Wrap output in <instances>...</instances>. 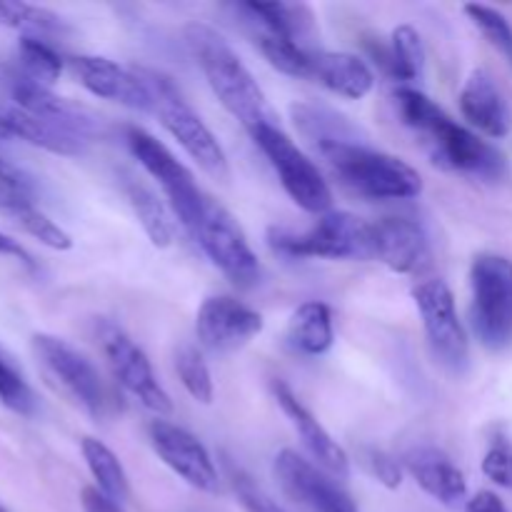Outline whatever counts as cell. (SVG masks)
Masks as SVG:
<instances>
[{
  "label": "cell",
  "mask_w": 512,
  "mask_h": 512,
  "mask_svg": "<svg viewBox=\"0 0 512 512\" xmlns=\"http://www.w3.org/2000/svg\"><path fill=\"white\" fill-rule=\"evenodd\" d=\"M393 100L403 123L423 138L435 165L475 180L503 178L508 170L505 155L488 140L480 138L475 130L450 118L423 90L413 85H400L393 93Z\"/></svg>",
  "instance_id": "1"
},
{
  "label": "cell",
  "mask_w": 512,
  "mask_h": 512,
  "mask_svg": "<svg viewBox=\"0 0 512 512\" xmlns=\"http://www.w3.org/2000/svg\"><path fill=\"white\" fill-rule=\"evenodd\" d=\"M185 43L198 68L203 70L215 98L235 120L245 125L248 133L258 125L275 123L263 88L218 30L205 23H190L185 25Z\"/></svg>",
  "instance_id": "2"
},
{
  "label": "cell",
  "mask_w": 512,
  "mask_h": 512,
  "mask_svg": "<svg viewBox=\"0 0 512 512\" xmlns=\"http://www.w3.org/2000/svg\"><path fill=\"white\" fill-rule=\"evenodd\" d=\"M318 153L345 188L368 200H413L423 193V178L413 165L358 138L325 143Z\"/></svg>",
  "instance_id": "3"
},
{
  "label": "cell",
  "mask_w": 512,
  "mask_h": 512,
  "mask_svg": "<svg viewBox=\"0 0 512 512\" xmlns=\"http://www.w3.org/2000/svg\"><path fill=\"white\" fill-rule=\"evenodd\" d=\"M273 253L285 258H323V260H375L373 223L353 213L320 215L318 223L308 233H290L285 228H273L268 235Z\"/></svg>",
  "instance_id": "4"
},
{
  "label": "cell",
  "mask_w": 512,
  "mask_h": 512,
  "mask_svg": "<svg viewBox=\"0 0 512 512\" xmlns=\"http://www.w3.org/2000/svg\"><path fill=\"white\" fill-rule=\"evenodd\" d=\"M153 88V113L158 115L160 125L178 140L180 148L190 155V160L198 163V168L213 180L228 183L230 165L223 145L218 143L213 130L205 125V120L190 108L188 100L175 90L168 78H163L155 70H145Z\"/></svg>",
  "instance_id": "5"
},
{
  "label": "cell",
  "mask_w": 512,
  "mask_h": 512,
  "mask_svg": "<svg viewBox=\"0 0 512 512\" xmlns=\"http://www.w3.org/2000/svg\"><path fill=\"white\" fill-rule=\"evenodd\" d=\"M470 320L485 348L503 350L512 343V260L495 253L473 260Z\"/></svg>",
  "instance_id": "6"
},
{
  "label": "cell",
  "mask_w": 512,
  "mask_h": 512,
  "mask_svg": "<svg viewBox=\"0 0 512 512\" xmlns=\"http://www.w3.org/2000/svg\"><path fill=\"white\" fill-rule=\"evenodd\" d=\"M250 138L263 150L270 168L278 173L280 185L293 198L295 205L315 215L330 213L333 193H330L328 180L278 123L258 125L255 130H250Z\"/></svg>",
  "instance_id": "7"
},
{
  "label": "cell",
  "mask_w": 512,
  "mask_h": 512,
  "mask_svg": "<svg viewBox=\"0 0 512 512\" xmlns=\"http://www.w3.org/2000/svg\"><path fill=\"white\" fill-rule=\"evenodd\" d=\"M128 148L135 155V160L143 165L145 173L158 180L160 190H163L165 200H168L170 210L180 220V225L188 233H193L210 198L203 193L195 175L155 135L145 133L143 128H128Z\"/></svg>",
  "instance_id": "8"
},
{
  "label": "cell",
  "mask_w": 512,
  "mask_h": 512,
  "mask_svg": "<svg viewBox=\"0 0 512 512\" xmlns=\"http://www.w3.org/2000/svg\"><path fill=\"white\" fill-rule=\"evenodd\" d=\"M190 238L200 245L210 263L235 285V288H253L260 280L258 255L250 248L238 220L218 203L208 198L198 225Z\"/></svg>",
  "instance_id": "9"
},
{
  "label": "cell",
  "mask_w": 512,
  "mask_h": 512,
  "mask_svg": "<svg viewBox=\"0 0 512 512\" xmlns=\"http://www.w3.org/2000/svg\"><path fill=\"white\" fill-rule=\"evenodd\" d=\"M33 353L53 383L93 420H103L108 410V390L98 368L78 348L55 335H33Z\"/></svg>",
  "instance_id": "10"
},
{
  "label": "cell",
  "mask_w": 512,
  "mask_h": 512,
  "mask_svg": "<svg viewBox=\"0 0 512 512\" xmlns=\"http://www.w3.org/2000/svg\"><path fill=\"white\" fill-rule=\"evenodd\" d=\"M413 300L423 318L425 335L435 358L453 373H463L470 360V343L460 323L455 295L445 280H425L415 285Z\"/></svg>",
  "instance_id": "11"
},
{
  "label": "cell",
  "mask_w": 512,
  "mask_h": 512,
  "mask_svg": "<svg viewBox=\"0 0 512 512\" xmlns=\"http://www.w3.org/2000/svg\"><path fill=\"white\" fill-rule=\"evenodd\" d=\"M100 345H103V353L105 358H108V365L110 370H113L115 380H118L143 408H148L150 413H155L158 418L173 413V400H170V395L165 393V388L160 385L148 355L133 343V338H130L128 333H123L118 325L103 323L100 325Z\"/></svg>",
  "instance_id": "12"
},
{
  "label": "cell",
  "mask_w": 512,
  "mask_h": 512,
  "mask_svg": "<svg viewBox=\"0 0 512 512\" xmlns=\"http://www.w3.org/2000/svg\"><path fill=\"white\" fill-rule=\"evenodd\" d=\"M148 438L155 455L190 488L200 490V493H218V468H215L208 448L193 433L170 423V420L155 418L148 425Z\"/></svg>",
  "instance_id": "13"
},
{
  "label": "cell",
  "mask_w": 512,
  "mask_h": 512,
  "mask_svg": "<svg viewBox=\"0 0 512 512\" xmlns=\"http://www.w3.org/2000/svg\"><path fill=\"white\" fill-rule=\"evenodd\" d=\"M273 470L285 493L313 512H360L338 478L295 450H280L275 455Z\"/></svg>",
  "instance_id": "14"
},
{
  "label": "cell",
  "mask_w": 512,
  "mask_h": 512,
  "mask_svg": "<svg viewBox=\"0 0 512 512\" xmlns=\"http://www.w3.org/2000/svg\"><path fill=\"white\" fill-rule=\"evenodd\" d=\"M263 328V315L230 295H213L203 300L195 315V333L200 345L218 355L245 348L255 335L263 333Z\"/></svg>",
  "instance_id": "15"
},
{
  "label": "cell",
  "mask_w": 512,
  "mask_h": 512,
  "mask_svg": "<svg viewBox=\"0 0 512 512\" xmlns=\"http://www.w3.org/2000/svg\"><path fill=\"white\" fill-rule=\"evenodd\" d=\"M10 93H13L15 108L25 110L33 118L48 123L50 128L80 140L83 145H90L100 135L98 115L85 105L75 103V100L53 93V88H45V85L23 78V75H15L13 83H10Z\"/></svg>",
  "instance_id": "16"
},
{
  "label": "cell",
  "mask_w": 512,
  "mask_h": 512,
  "mask_svg": "<svg viewBox=\"0 0 512 512\" xmlns=\"http://www.w3.org/2000/svg\"><path fill=\"white\" fill-rule=\"evenodd\" d=\"M70 68L88 93L125 108L153 113V88L145 68H125L100 55H75L70 58Z\"/></svg>",
  "instance_id": "17"
},
{
  "label": "cell",
  "mask_w": 512,
  "mask_h": 512,
  "mask_svg": "<svg viewBox=\"0 0 512 512\" xmlns=\"http://www.w3.org/2000/svg\"><path fill=\"white\" fill-rule=\"evenodd\" d=\"M273 398L278 400L280 410L285 413V418L290 420V425L295 428V433L303 440L305 450L310 453L315 465L330 473L333 478H348L350 475V458L343 448L338 445V440H333V435L323 428V425L315 420V415L300 403L298 395L283 383V380H273Z\"/></svg>",
  "instance_id": "18"
},
{
  "label": "cell",
  "mask_w": 512,
  "mask_h": 512,
  "mask_svg": "<svg viewBox=\"0 0 512 512\" xmlns=\"http://www.w3.org/2000/svg\"><path fill=\"white\" fill-rule=\"evenodd\" d=\"M375 260L393 273L413 275L430 265V240L423 225L410 218H380L373 223Z\"/></svg>",
  "instance_id": "19"
},
{
  "label": "cell",
  "mask_w": 512,
  "mask_h": 512,
  "mask_svg": "<svg viewBox=\"0 0 512 512\" xmlns=\"http://www.w3.org/2000/svg\"><path fill=\"white\" fill-rule=\"evenodd\" d=\"M400 463L405 473L445 508H458L468 498L463 470L435 445H415L403 455Z\"/></svg>",
  "instance_id": "20"
},
{
  "label": "cell",
  "mask_w": 512,
  "mask_h": 512,
  "mask_svg": "<svg viewBox=\"0 0 512 512\" xmlns=\"http://www.w3.org/2000/svg\"><path fill=\"white\" fill-rule=\"evenodd\" d=\"M460 113L470 128L488 138H503L510 130V108L505 95L488 70L478 68L468 75L460 90Z\"/></svg>",
  "instance_id": "21"
},
{
  "label": "cell",
  "mask_w": 512,
  "mask_h": 512,
  "mask_svg": "<svg viewBox=\"0 0 512 512\" xmlns=\"http://www.w3.org/2000/svg\"><path fill=\"white\" fill-rule=\"evenodd\" d=\"M310 78L348 100L365 98L375 88V75L363 58L335 50H313Z\"/></svg>",
  "instance_id": "22"
},
{
  "label": "cell",
  "mask_w": 512,
  "mask_h": 512,
  "mask_svg": "<svg viewBox=\"0 0 512 512\" xmlns=\"http://www.w3.org/2000/svg\"><path fill=\"white\" fill-rule=\"evenodd\" d=\"M333 310L320 300L300 305L288 323V343L303 355H323L333 348Z\"/></svg>",
  "instance_id": "23"
},
{
  "label": "cell",
  "mask_w": 512,
  "mask_h": 512,
  "mask_svg": "<svg viewBox=\"0 0 512 512\" xmlns=\"http://www.w3.org/2000/svg\"><path fill=\"white\" fill-rule=\"evenodd\" d=\"M123 193L125 198H128L130 208H133L135 218H138L140 225H143L150 243H153L155 248H168V245H173V238H175L173 218H170L163 200H160L148 185L140 183V180L135 178H125Z\"/></svg>",
  "instance_id": "24"
},
{
  "label": "cell",
  "mask_w": 512,
  "mask_h": 512,
  "mask_svg": "<svg viewBox=\"0 0 512 512\" xmlns=\"http://www.w3.org/2000/svg\"><path fill=\"white\" fill-rule=\"evenodd\" d=\"M243 10L255 25L273 30L300 45L313 35L315 15L303 3H245Z\"/></svg>",
  "instance_id": "25"
},
{
  "label": "cell",
  "mask_w": 512,
  "mask_h": 512,
  "mask_svg": "<svg viewBox=\"0 0 512 512\" xmlns=\"http://www.w3.org/2000/svg\"><path fill=\"white\" fill-rule=\"evenodd\" d=\"M0 113H3V118H5V123H8L13 138L25 140V143H30V145H38V148L48 150V153L80 155L85 148H88V145H83L80 140H75V138H70V135L60 133V130L50 128L48 123L33 118V115L25 113V110H20V108H8V110H0Z\"/></svg>",
  "instance_id": "26"
},
{
  "label": "cell",
  "mask_w": 512,
  "mask_h": 512,
  "mask_svg": "<svg viewBox=\"0 0 512 512\" xmlns=\"http://www.w3.org/2000/svg\"><path fill=\"white\" fill-rule=\"evenodd\" d=\"M80 450H83L85 465H88L90 475L95 480V488L103 490L105 495H110L118 503H125L130 498V483L118 455L95 438H83Z\"/></svg>",
  "instance_id": "27"
},
{
  "label": "cell",
  "mask_w": 512,
  "mask_h": 512,
  "mask_svg": "<svg viewBox=\"0 0 512 512\" xmlns=\"http://www.w3.org/2000/svg\"><path fill=\"white\" fill-rule=\"evenodd\" d=\"M0 25L23 33V38H55L68 30L65 20L58 13L40 5L15 3V0H0Z\"/></svg>",
  "instance_id": "28"
},
{
  "label": "cell",
  "mask_w": 512,
  "mask_h": 512,
  "mask_svg": "<svg viewBox=\"0 0 512 512\" xmlns=\"http://www.w3.org/2000/svg\"><path fill=\"white\" fill-rule=\"evenodd\" d=\"M290 113H293V120L295 125H298L300 133H303L315 148H320V145L325 143H338V140L358 138L355 130L350 128L348 120H345L343 115L333 113L330 108H325V105L300 103V105H293Z\"/></svg>",
  "instance_id": "29"
},
{
  "label": "cell",
  "mask_w": 512,
  "mask_h": 512,
  "mask_svg": "<svg viewBox=\"0 0 512 512\" xmlns=\"http://www.w3.org/2000/svg\"><path fill=\"white\" fill-rule=\"evenodd\" d=\"M385 65L403 83H415L425 73V43L413 25H398L390 35Z\"/></svg>",
  "instance_id": "30"
},
{
  "label": "cell",
  "mask_w": 512,
  "mask_h": 512,
  "mask_svg": "<svg viewBox=\"0 0 512 512\" xmlns=\"http://www.w3.org/2000/svg\"><path fill=\"white\" fill-rule=\"evenodd\" d=\"M255 45L275 70L290 75V78H310V55H313V50L303 48L300 43L283 38L273 30L260 28V25L255 30Z\"/></svg>",
  "instance_id": "31"
},
{
  "label": "cell",
  "mask_w": 512,
  "mask_h": 512,
  "mask_svg": "<svg viewBox=\"0 0 512 512\" xmlns=\"http://www.w3.org/2000/svg\"><path fill=\"white\" fill-rule=\"evenodd\" d=\"M18 63V75H23V78L33 80L38 85H45V88H53L60 75H63V58L55 53L53 45L38 38H20Z\"/></svg>",
  "instance_id": "32"
},
{
  "label": "cell",
  "mask_w": 512,
  "mask_h": 512,
  "mask_svg": "<svg viewBox=\"0 0 512 512\" xmlns=\"http://www.w3.org/2000/svg\"><path fill=\"white\" fill-rule=\"evenodd\" d=\"M175 370H178L180 383L188 390L190 398L198 400V403L203 405L213 403V375H210L208 363H205V358L200 355L198 348H193V345L178 348V353H175Z\"/></svg>",
  "instance_id": "33"
},
{
  "label": "cell",
  "mask_w": 512,
  "mask_h": 512,
  "mask_svg": "<svg viewBox=\"0 0 512 512\" xmlns=\"http://www.w3.org/2000/svg\"><path fill=\"white\" fill-rule=\"evenodd\" d=\"M0 403L18 415H33L38 408L33 388L3 348H0Z\"/></svg>",
  "instance_id": "34"
},
{
  "label": "cell",
  "mask_w": 512,
  "mask_h": 512,
  "mask_svg": "<svg viewBox=\"0 0 512 512\" xmlns=\"http://www.w3.org/2000/svg\"><path fill=\"white\" fill-rule=\"evenodd\" d=\"M10 218H13L15 223L25 230V233L33 235L35 240H40V243L48 245V248L60 250V253L73 248V240H70V235L65 233L58 223H53V220H50L48 215L38 208V205H25V208L13 210V213H10Z\"/></svg>",
  "instance_id": "35"
},
{
  "label": "cell",
  "mask_w": 512,
  "mask_h": 512,
  "mask_svg": "<svg viewBox=\"0 0 512 512\" xmlns=\"http://www.w3.org/2000/svg\"><path fill=\"white\" fill-rule=\"evenodd\" d=\"M465 15L470 18V23L483 33V38L488 40L493 48H498L505 58L512 60V25L500 10L490 8V5L480 3H468L465 5Z\"/></svg>",
  "instance_id": "36"
},
{
  "label": "cell",
  "mask_w": 512,
  "mask_h": 512,
  "mask_svg": "<svg viewBox=\"0 0 512 512\" xmlns=\"http://www.w3.org/2000/svg\"><path fill=\"white\" fill-rule=\"evenodd\" d=\"M35 205V183L25 170L18 165L0 158V210L13 213V210Z\"/></svg>",
  "instance_id": "37"
},
{
  "label": "cell",
  "mask_w": 512,
  "mask_h": 512,
  "mask_svg": "<svg viewBox=\"0 0 512 512\" xmlns=\"http://www.w3.org/2000/svg\"><path fill=\"white\" fill-rule=\"evenodd\" d=\"M485 478L500 488L512 490V443L508 438H495L483 458Z\"/></svg>",
  "instance_id": "38"
},
{
  "label": "cell",
  "mask_w": 512,
  "mask_h": 512,
  "mask_svg": "<svg viewBox=\"0 0 512 512\" xmlns=\"http://www.w3.org/2000/svg\"><path fill=\"white\" fill-rule=\"evenodd\" d=\"M365 465H368V470L373 473V478H378L385 488L395 490L400 483H403V473H405L403 463L395 460L393 455L383 453V450L378 448L365 450Z\"/></svg>",
  "instance_id": "39"
},
{
  "label": "cell",
  "mask_w": 512,
  "mask_h": 512,
  "mask_svg": "<svg viewBox=\"0 0 512 512\" xmlns=\"http://www.w3.org/2000/svg\"><path fill=\"white\" fill-rule=\"evenodd\" d=\"M233 488L240 505L248 512H288L280 508L273 498H268L258 485L250 483V478H245V475H233Z\"/></svg>",
  "instance_id": "40"
},
{
  "label": "cell",
  "mask_w": 512,
  "mask_h": 512,
  "mask_svg": "<svg viewBox=\"0 0 512 512\" xmlns=\"http://www.w3.org/2000/svg\"><path fill=\"white\" fill-rule=\"evenodd\" d=\"M80 505H83V512H125L123 503H118L98 488H83Z\"/></svg>",
  "instance_id": "41"
},
{
  "label": "cell",
  "mask_w": 512,
  "mask_h": 512,
  "mask_svg": "<svg viewBox=\"0 0 512 512\" xmlns=\"http://www.w3.org/2000/svg\"><path fill=\"white\" fill-rule=\"evenodd\" d=\"M465 512H508V508H505V503L498 495L483 490V493H478L465 503Z\"/></svg>",
  "instance_id": "42"
},
{
  "label": "cell",
  "mask_w": 512,
  "mask_h": 512,
  "mask_svg": "<svg viewBox=\"0 0 512 512\" xmlns=\"http://www.w3.org/2000/svg\"><path fill=\"white\" fill-rule=\"evenodd\" d=\"M0 255H5V258H13V260H18V263L33 268V258H30L28 250H25L18 240L8 238L5 233H0Z\"/></svg>",
  "instance_id": "43"
},
{
  "label": "cell",
  "mask_w": 512,
  "mask_h": 512,
  "mask_svg": "<svg viewBox=\"0 0 512 512\" xmlns=\"http://www.w3.org/2000/svg\"><path fill=\"white\" fill-rule=\"evenodd\" d=\"M8 138H13V133H10L8 123H5L3 113H0V140H8Z\"/></svg>",
  "instance_id": "44"
},
{
  "label": "cell",
  "mask_w": 512,
  "mask_h": 512,
  "mask_svg": "<svg viewBox=\"0 0 512 512\" xmlns=\"http://www.w3.org/2000/svg\"><path fill=\"white\" fill-rule=\"evenodd\" d=\"M0 512H10L8 508H3V505H0Z\"/></svg>",
  "instance_id": "45"
}]
</instances>
